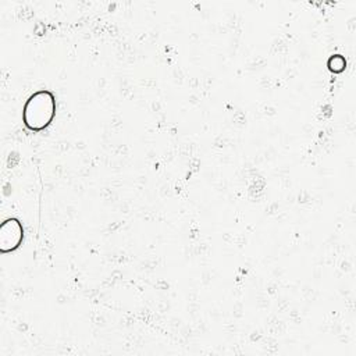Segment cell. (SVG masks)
Masks as SVG:
<instances>
[{"mask_svg": "<svg viewBox=\"0 0 356 356\" xmlns=\"http://www.w3.org/2000/svg\"><path fill=\"white\" fill-rule=\"evenodd\" d=\"M327 68L332 74H342L346 68V58L342 54H332L327 60Z\"/></svg>", "mask_w": 356, "mask_h": 356, "instance_id": "3957f363", "label": "cell"}, {"mask_svg": "<svg viewBox=\"0 0 356 356\" xmlns=\"http://www.w3.org/2000/svg\"><path fill=\"white\" fill-rule=\"evenodd\" d=\"M57 110L56 96L47 89L32 93L22 108V122L32 132L44 131L54 120Z\"/></svg>", "mask_w": 356, "mask_h": 356, "instance_id": "6da1fadb", "label": "cell"}, {"mask_svg": "<svg viewBox=\"0 0 356 356\" xmlns=\"http://www.w3.org/2000/svg\"><path fill=\"white\" fill-rule=\"evenodd\" d=\"M24 239L22 222L15 218H7L0 224V252L11 253L17 250Z\"/></svg>", "mask_w": 356, "mask_h": 356, "instance_id": "7a4b0ae2", "label": "cell"}]
</instances>
